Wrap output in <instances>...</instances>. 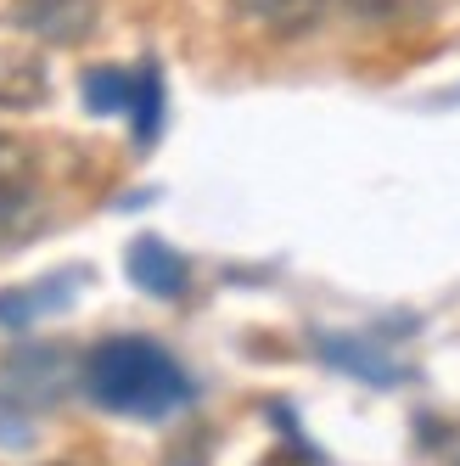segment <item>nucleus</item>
Instances as JSON below:
<instances>
[{
  "label": "nucleus",
  "instance_id": "obj_1",
  "mask_svg": "<svg viewBox=\"0 0 460 466\" xmlns=\"http://www.w3.org/2000/svg\"><path fill=\"white\" fill-rule=\"evenodd\" d=\"M85 393L113 416L135 421H163L191 405V377L180 371V360L169 349H157L152 338H107L85 354L79 371Z\"/></svg>",
  "mask_w": 460,
  "mask_h": 466
},
{
  "label": "nucleus",
  "instance_id": "obj_8",
  "mask_svg": "<svg viewBox=\"0 0 460 466\" xmlns=\"http://www.w3.org/2000/svg\"><path fill=\"white\" fill-rule=\"evenodd\" d=\"M320 349H325V360H332L337 371H354V377H365V382H376V388H393V382L405 377L399 365H387V354H376V349H365V343H348V338H325Z\"/></svg>",
  "mask_w": 460,
  "mask_h": 466
},
{
  "label": "nucleus",
  "instance_id": "obj_4",
  "mask_svg": "<svg viewBox=\"0 0 460 466\" xmlns=\"http://www.w3.org/2000/svg\"><path fill=\"white\" fill-rule=\"evenodd\" d=\"M129 281H135L141 292H152V298H185L191 270H185V258L169 242L135 237V242H129Z\"/></svg>",
  "mask_w": 460,
  "mask_h": 466
},
{
  "label": "nucleus",
  "instance_id": "obj_12",
  "mask_svg": "<svg viewBox=\"0 0 460 466\" xmlns=\"http://www.w3.org/2000/svg\"><path fill=\"white\" fill-rule=\"evenodd\" d=\"M85 90H90V107H95V113H113V107H129V90H135V79L118 74V68H95V74L85 79Z\"/></svg>",
  "mask_w": 460,
  "mask_h": 466
},
{
  "label": "nucleus",
  "instance_id": "obj_7",
  "mask_svg": "<svg viewBox=\"0 0 460 466\" xmlns=\"http://www.w3.org/2000/svg\"><path fill=\"white\" fill-rule=\"evenodd\" d=\"M332 6L337 0H247V12L281 40H298V35H309V28H320L325 17H332Z\"/></svg>",
  "mask_w": 460,
  "mask_h": 466
},
{
  "label": "nucleus",
  "instance_id": "obj_6",
  "mask_svg": "<svg viewBox=\"0 0 460 466\" xmlns=\"http://www.w3.org/2000/svg\"><path fill=\"white\" fill-rule=\"evenodd\" d=\"M79 287H85V276H45L35 287H6L0 292V326H12V331L35 326L40 315H56Z\"/></svg>",
  "mask_w": 460,
  "mask_h": 466
},
{
  "label": "nucleus",
  "instance_id": "obj_2",
  "mask_svg": "<svg viewBox=\"0 0 460 466\" xmlns=\"http://www.w3.org/2000/svg\"><path fill=\"white\" fill-rule=\"evenodd\" d=\"M68 388H74V365L62 349H23L0 365V393L17 410H51Z\"/></svg>",
  "mask_w": 460,
  "mask_h": 466
},
{
  "label": "nucleus",
  "instance_id": "obj_11",
  "mask_svg": "<svg viewBox=\"0 0 460 466\" xmlns=\"http://www.w3.org/2000/svg\"><path fill=\"white\" fill-rule=\"evenodd\" d=\"M337 6L365 23H415V17H433L438 0H337Z\"/></svg>",
  "mask_w": 460,
  "mask_h": 466
},
{
  "label": "nucleus",
  "instance_id": "obj_10",
  "mask_svg": "<svg viewBox=\"0 0 460 466\" xmlns=\"http://www.w3.org/2000/svg\"><path fill=\"white\" fill-rule=\"evenodd\" d=\"M129 113H135V147H152V141H157V124H163V79H157L152 62L135 74V90H129Z\"/></svg>",
  "mask_w": 460,
  "mask_h": 466
},
{
  "label": "nucleus",
  "instance_id": "obj_3",
  "mask_svg": "<svg viewBox=\"0 0 460 466\" xmlns=\"http://www.w3.org/2000/svg\"><path fill=\"white\" fill-rule=\"evenodd\" d=\"M95 0H17L12 6V23L23 35H35L45 46H79L95 35Z\"/></svg>",
  "mask_w": 460,
  "mask_h": 466
},
{
  "label": "nucleus",
  "instance_id": "obj_9",
  "mask_svg": "<svg viewBox=\"0 0 460 466\" xmlns=\"http://www.w3.org/2000/svg\"><path fill=\"white\" fill-rule=\"evenodd\" d=\"M28 191H35V152L17 136H0V208L28 203Z\"/></svg>",
  "mask_w": 460,
  "mask_h": 466
},
{
  "label": "nucleus",
  "instance_id": "obj_5",
  "mask_svg": "<svg viewBox=\"0 0 460 466\" xmlns=\"http://www.w3.org/2000/svg\"><path fill=\"white\" fill-rule=\"evenodd\" d=\"M45 96H51V74L40 51L0 46V113H35Z\"/></svg>",
  "mask_w": 460,
  "mask_h": 466
},
{
  "label": "nucleus",
  "instance_id": "obj_13",
  "mask_svg": "<svg viewBox=\"0 0 460 466\" xmlns=\"http://www.w3.org/2000/svg\"><path fill=\"white\" fill-rule=\"evenodd\" d=\"M258 466H309V450H275V455H265Z\"/></svg>",
  "mask_w": 460,
  "mask_h": 466
}]
</instances>
